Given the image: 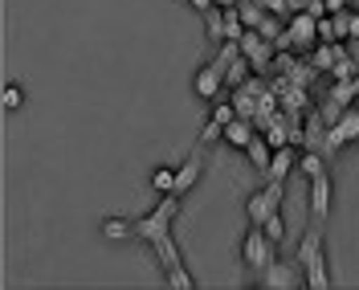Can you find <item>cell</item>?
Instances as JSON below:
<instances>
[{
    "mask_svg": "<svg viewBox=\"0 0 359 290\" xmlns=\"http://www.w3.org/2000/svg\"><path fill=\"white\" fill-rule=\"evenodd\" d=\"M180 213V192H163V201L151 209V213H143V217H135V237H143L147 246H156L163 237H172V221H176Z\"/></svg>",
    "mask_w": 359,
    "mask_h": 290,
    "instance_id": "cell-1",
    "label": "cell"
},
{
    "mask_svg": "<svg viewBox=\"0 0 359 290\" xmlns=\"http://www.w3.org/2000/svg\"><path fill=\"white\" fill-rule=\"evenodd\" d=\"M298 266L306 270V286H311V290H327V286H331L323 233H306V237H302V246H298Z\"/></svg>",
    "mask_w": 359,
    "mask_h": 290,
    "instance_id": "cell-2",
    "label": "cell"
},
{
    "mask_svg": "<svg viewBox=\"0 0 359 290\" xmlns=\"http://www.w3.org/2000/svg\"><path fill=\"white\" fill-rule=\"evenodd\" d=\"M282 197H286V180H269L266 188H257V192L245 201L249 225H266L273 213H282V209H278V204H282Z\"/></svg>",
    "mask_w": 359,
    "mask_h": 290,
    "instance_id": "cell-3",
    "label": "cell"
},
{
    "mask_svg": "<svg viewBox=\"0 0 359 290\" xmlns=\"http://www.w3.org/2000/svg\"><path fill=\"white\" fill-rule=\"evenodd\" d=\"M273 237H269L262 225H249V233L241 237V266L249 270H266L269 262H273Z\"/></svg>",
    "mask_w": 359,
    "mask_h": 290,
    "instance_id": "cell-4",
    "label": "cell"
},
{
    "mask_svg": "<svg viewBox=\"0 0 359 290\" xmlns=\"http://www.w3.org/2000/svg\"><path fill=\"white\" fill-rule=\"evenodd\" d=\"M224 90V70L217 66V62H208V66L196 70V78H192V94L196 98H204V103H217Z\"/></svg>",
    "mask_w": 359,
    "mask_h": 290,
    "instance_id": "cell-5",
    "label": "cell"
},
{
    "mask_svg": "<svg viewBox=\"0 0 359 290\" xmlns=\"http://www.w3.org/2000/svg\"><path fill=\"white\" fill-rule=\"evenodd\" d=\"M331 197H335V180H331V172L311 176V217L327 221V217H331Z\"/></svg>",
    "mask_w": 359,
    "mask_h": 290,
    "instance_id": "cell-6",
    "label": "cell"
},
{
    "mask_svg": "<svg viewBox=\"0 0 359 290\" xmlns=\"http://www.w3.org/2000/svg\"><path fill=\"white\" fill-rule=\"evenodd\" d=\"M314 37H318V17H314V13H294V17H290V33H286V41L306 45V41H314Z\"/></svg>",
    "mask_w": 359,
    "mask_h": 290,
    "instance_id": "cell-7",
    "label": "cell"
},
{
    "mask_svg": "<svg viewBox=\"0 0 359 290\" xmlns=\"http://www.w3.org/2000/svg\"><path fill=\"white\" fill-rule=\"evenodd\" d=\"M355 139H359V111L351 107V111H343V119H339L335 127H331V147L355 143Z\"/></svg>",
    "mask_w": 359,
    "mask_h": 290,
    "instance_id": "cell-8",
    "label": "cell"
},
{
    "mask_svg": "<svg viewBox=\"0 0 359 290\" xmlns=\"http://www.w3.org/2000/svg\"><path fill=\"white\" fill-rule=\"evenodd\" d=\"M237 45H241L245 62H257V66H266V62H269V45L262 41V33H257V29H245V33L237 37Z\"/></svg>",
    "mask_w": 359,
    "mask_h": 290,
    "instance_id": "cell-9",
    "label": "cell"
},
{
    "mask_svg": "<svg viewBox=\"0 0 359 290\" xmlns=\"http://www.w3.org/2000/svg\"><path fill=\"white\" fill-rule=\"evenodd\" d=\"M298 152H294V147H273V159H269V172L266 176L269 180H286L294 172V168H298Z\"/></svg>",
    "mask_w": 359,
    "mask_h": 290,
    "instance_id": "cell-10",
    "label": "cell"
},
{
    "mask_svg": "<svg viewBox=\"0 0 359 290\" xmlns=\"http://www.w3.org/2000/svg\"><path fill=\"white\" fill-rule=\"evenodd\" d=\"M204 33H208L212 45L233 41V37H229V17H224V8H208V13H204Z\"/></svg>",
    "mask_w": 359,
    "mask_h": 290,
    "instance_id": "cell-11",
    "label": "cell"
},
{
    "mask_svg": "<svg viewBox=\"0 0 359 290\" xmlns=\"http://www.w3.org/2000/svg\"><path fill=\"white\" fill-rule=\"evenodd\" d=\"M221 139L229 143V147H241V152H245V147H249V139H253V123L237 114V119H233V123H229V127L221 131Z\"/></svg>",
    "mask_w": 359,
    "mask_h": 290,
    "instance_id": "cell-12",
    "label": "cell"
},
{
    "mask_svg": "<svg viewBox=\"0 0 359 290\" xmlns=\"http://www.w3.org/2000/svg\"><path fill=\"white\" fill-rule=\"evenodd\" d=\"M201 168H204L201 152H192V156H188V164H180V168H176V192H180V197H184V192L201 180Z\"/></svg>",
    "mask_w": 359,
    "mask_h": 290,
    "instance_id": "cell-13",
    "label": "cell"
},
{
    "mask_svg": "<svg viewBox=\"0 0 359 290\" xmlns=\"http://www.w3.org/2000/svg\"><path fill=\"white\" fill-rule=\"evenodd\" d=\"M98 233L107 242H127V237H135V221L131 217H107V221L98 225Z\"/></svg>",
    "mask_w": 359,
    "mask_h": 290,
    "instance_id": "cell-14",
    "label": "cell"
},
{
    "mask_svg": "<svg viewBox=\"0 0 359 290\" xmlns=\"http://www.w3.org/2000/svg\"><path fill=\"white\" fill-rule=\"evenodd\" d=\"M245 156H249V164L253 168H262V172H269V159H273V147H269L262 135H253L249 139V147H245Z\"/></svg>",
    "mask_w": 359,
    "mask_h": 290,
    "instance_id": "cell-15",
    "label": "cell"
},
{
    "mask_svg": "<svg viewBox=\"0 0 359 290\" xmlns=\"http://www.w3.org/2000/svg\"><path fill=\"white\" fill-rule=\"evenodd\" d=\"M156 258H159V266L163 270H172V266H180V262H184V258H180V249H176V242H172V237H163V242H156Z\"/></svg>",
    "mask_w": 359,
    "mask_h": 290,
    "instance_id": "cell-16",
    "label": "cell"
},
{
    "mask_svg": "<svg viewBox=\"0 0 359 290\" xmlns=\"http://www.w3.org/2000/svg\"><path fill=\"white\" fill-rule=\"evenodd\" d=\"M262 274H266V278H262L266 286H294V274H290V266H278V262H269V266L262 270Z\"/></svg>",
    "mask_w": 359,
    "mask_h": 290,
    "instance_id": "cell-17",
    "label": "cell"
},
{
    "mask_svg": "<svg viewBox=\"0 0 359 290\" xmlns=\"http://www.w3.org/2000/svg\"><path fill=\"white\" fill-rule=\"evenodd\" d=\"M163 282H168V286H176V290H192V286H196V278L184 270V262L172 266V270H163Z\"/></svg>",
    "mask_w": 359,
    "mask_h": 290,
    "instance_id": "cell-18",
    "label": "cell"
},
{
    "mask_svg": "<svg viewBox=\"0 0 359 290\" xmlns=\"http://www.w3.org/2000/svg\"><path fill=\"white\" fill-rule=\"evenodd\" d=\"M151 188L156 192H176V168H156L151 172Z\"/></svg>",
    "mask_w": 359,
    "mask_h": 290,
    "instance_id": "cell-19",
    "label": "cell"
},
{
    "mask_svg": "<svg viewBox=\"0 0 359 290\" xmlns=\"http://www.w3.org/2000/svg\"><path fill=\"white\" fill-rule=\"evenodd\" d=\"M0 98H4V111H21V107H25V86H21V82H8Z\"/></svg>",
    "mask_w": 359,
    "mask_h": 290,
    "instance_id": "cell-20",
    "label": "cell"
},
{
    "mask_svg": "<svg viewBox=\"0 0 359 290\" xmlns=\"http://www.w3.org/2000/svg\"><path fill=\"white\" fill-rule=\"evenodd\" d=\"M262 229H266L273 242H282V237H286V221H282V213H273V217H269V221L262 225Z\"/></svg>",
    "mask_w": 359,
    "mask_h": 290,
    "instance_id": "cell-21",
    "label": "cell"
},
{
    "mask_svg": "<svg viewBox=\"0 0 359 290\" xmlns=\"http://www.w3.org/2000/svg\"><path fill=\"white\" fill-rule=\"evenodd\" d=\"M298 168L306 172V180H311V176H318V172H327V164H323L318 156H302V159H298Z\"/></svg>",
    "mask_w": 359,
    "mask_h": 290,
    "instance_id": "cell-22",
    "label": "cell"
},
{
    "mask_svg": "<svg viewBox=\"0 0 359 290\" xmlns=\"http://www.w3.org/2000/svg\"><path fill=\"white\" fill-rule=\"evenodd\" d=\"M188 4H192V8H196V13H208V8H217V4H212V0H188Z\"/></svg>",
    "mask_w": 359,
    "mask_h": 290,
    "instance_id": "cell-23",
    "label": "cell"
},
{
    "mask_svg": "<svg viewBox=\"0 0 359 290\" xmlns=\"http://www.w3.org/2000/svg\"><path fill=\"white\" fill-rule=\"evenodd\" d=\"M212 4H217V8H237L241 0H212Z\"/></svg>",
    "mask_w": 359,
    "mask_h": 290,
    "instance_id": "cell-24",
    "label": "cell"
},
{
    "mask_svg": "<svg viewBox=\"0 0 359 290\" xmlns=\"http://www.w3.org/2000/svg\"><path fill=\"white\" fill-rule=\"evenodd\" d=\"M351 94H355V98H359V74H355V82H351Z\"/></svg>",
    "mask_w": 359,
    "mask_h": 290,
    "instance_id": "cell-25",
    "label": "cell"
},
{
    "mask_svg": "<svg viewBox=\"0 0 359 290\" xmlns=\"http://www.w3.org/2000/svg\"><path fill=\"white\" fill-rule=\"evenodd\" d=\"M355 66H359V45H355Z\"/></svg>",
    "mask_w": 359,
    "mask_h": 290,
    "instance_id": "cell-26",
    "label": "cell"
}]
</instances>
